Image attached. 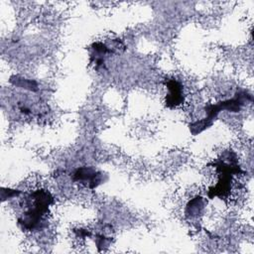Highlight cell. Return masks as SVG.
<instances>
[{
  "instance_id": "obj_1",
  "label": "cell",
  "mask_w": 254,
  "mask_h": 254,
  "mask_svg": "<svg viewBox=\"0 0 254 254\" xmlns=\"http://www.w3.org/2000/svg\"><path fill=\"white\" fill-rule=\"evenodd\" d=\"M73 181L79 182L89 189L96 188L103 181V175L100 172L95 171L91 167H81L74 171Z\"/></svg>"
},
{
  "instance_id": "obj_2",
  "label": "cell",
  "mask_w": 254,
  "mask_h": 254,
  "mask_svg": "<svg viewBox=\"0 0 254 254\" xmlns=\"http://www.w3.org/2000/svg\"><path fill=\"white\" fill-rule=\"evenodd\" d=\"M166 85L169 89V93L166 97V105L168 107H176L184 102L183 87L176 79L166 80Z\"/></svg>"
},
{
  "instance_id": "obj_3",
  "label": "cell",
  "mask_w": 254,
  "mask_h": 254,
  "mask_svg": "<svg viewBox=\"0 0 254 254\" xmlns=\"http://www.w3.org/2000/svg\"><path fill=\"white\" fill-rule=\"evenodd\" d=\"M204 204H205V201L203 200L202 197L196 196L192 198L187 205V209H186L187 216L190 218L197 217L203 210Z\"/></svg>"
},
{
  "instance_id": "obj_4",
  "label": "cell",
  "mask_w": 254,
  "mask_h": 254,
  "mask_svg": "<svg viewBox=\"0 0 254 254\" xmlns=\"http://www.w3.org/2000/svg\"><path fill=\"white\" fill-rule=\"evenodd\" d=\"M212 123H213V121L206 117V118H203L201 120H198V121H195V122L190 124V129L193 135H196V134L200 133L201 131H203L204 129L211 126Z\"/></svg>"
}]
</instances>
